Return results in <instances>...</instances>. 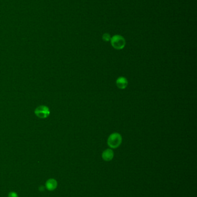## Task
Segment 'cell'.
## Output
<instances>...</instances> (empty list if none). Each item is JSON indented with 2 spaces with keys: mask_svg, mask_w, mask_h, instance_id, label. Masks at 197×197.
<instances>
[{
  "mask_svg": "<svg viewBox=\"0 0 197 197\" xmlns=\"http://www.w3.org/2000/svg\"><path fill=\"white\" fill-rule=\"evenodd\" d=\"M49 111L46 107L45 106H41L37 108L35 111V114H37L38 117L39 118H46L49 114Z\"/></svg>",
  "mask_w": 197,
  "mask_h": 197,
  "instance_id": "3",
  "label": "cell"
},
{
  "mask_svg": "<svg viewBox=\"0 0 197 197\" xmlns=\"http://www.w3.org/2000/svg\"><path fill=\"white\" fill-rule=\"evenodd\" d=\"M10 197H18V196L14 192H12L10 194Z\"/></svg>",
  "mask_w": 197,
  "mask_h": 197,
  "instance_id": "8",
  "label": "cell"
},
{
  "mask_svg": "<svg viewBox=\"0 0 197 197\" xmlns=\"http://www.w3.org/2000/svg\"><path fill=\"white\" fill-rule=\"evenodd\" d=\"M114 152L111 149L104 150L102 153V158L105 161H110L113 159Z\"/></svg>",
  "mask_w": 197,
  "mask_h": 197,
  "instance_id": "4",
  "label": "cell"
},
{
  "mask_svg": "<svg viewBox=\"0 0 197 197\" xmlns=\"http://www.w3.org/2000/svg\"><path fill=\"white\" fill-rule=\"evenodd\" d=\"M128 80L124 77H120L116 80V85L119 89H126L128 86Z\"/></svg>",
  "mask_w": 197,
  "mask_h": 197,
  "instance_id": "5",
  "label": "cell"
},
{
  "mask_svg": "<svg viewBox=\"0 0 197 197\" xmlns=\"http://www.w3.org/2000/svg\"><path fill=\"white\" fill-rule=\"evenodd\" d=\"M46 186L49 190H53L57 187V182L54 179H50L48 180Z\"/></svg>",
  "mask_w": 197,
  "mask_h": 197,
  "instance_id": "6",
  "label": "cell"
},
{
  "mask_svg": "<svg viewBox=\"0 0 197 197\" xmlns=\"http://www.w3.org/2000/svg\"><path fill=\"white\" fill-rule=\"evenodd\" d=\"M103 39L105 41L108 42L111 40V37L108 34H105L103 36Z\"/></svg>",
  "mask_w": 197,
  "mask_h": 197,
  "instance_id": "7",
  "label": "cell"
},
{
  "mask_svg": "<svg viewBox=\"0 0 197 197\" xmlns=\"http://www.w3.org/2000/svg\"><path fill=\"white\" fill-rule=\"evenodd\" d=\"M122 142V137L119 133H113L108 137V145L112 149H116Z\"/></svg>",
  "mask_w": 197,
  "mask_h": 197,
  "instance_id": "1",
  "label": "cell"
},
{
  "mask_svg": "<svg viewBox=\"0 0 197 197\" xmlns=\"http://www.w3.org/2000/svg\"><path fill=\"white\" fill-rule=\"evenodd\" d=\"M111 41L113 47L116 50H122L126 45L124 38L120 35L114 36L111 39Z\"/></svg>",
  "mask_w": 197,
  "mask_h": 197,
  "instance_id": "2",
  "label": "cell"
}]
</instances>
